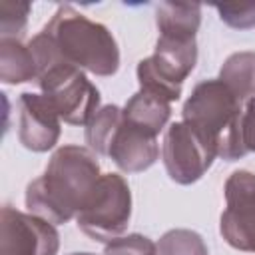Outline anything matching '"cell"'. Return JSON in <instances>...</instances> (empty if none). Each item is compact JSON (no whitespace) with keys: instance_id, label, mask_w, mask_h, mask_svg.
<instances>
[{"instance_id":"6da1fadb","label":"cell","mask_w":255,"mask_h":255,"mask_svg":"<svg viewBox=\"0 0 255 255\" xmlns=\"http://www.w3.org/2000/svg\"><path fill=\"white\" fill-rule=\"evenodd\" d=\"M100 177V163L90 147L62 145L52 153L44 173L28 183L26 207L52 225L66 223L84 209Z\"/></svg>"},{"instance_id":"7a4b0ae2","label":"cell","mask_w":255,"mask_h":255,"mask_svg":"<svg viewBox=\"0 0 255 255\" xmlns=\"http://www.w3.org/2000/svg\"><path fill=\"white\" fill-rule=\"evenodd\" d=\"M42 32L64 64L102 78L114 76L120 68V48L112 32L68 4L58 6Z\"/></svg>"},{"instance_id":"3957f363","label":"cell","mask_w":255,"mask_h":255,"mask_svg":"<svg viewBox=\"0 0 255 255\" xmlns=\"http://www.w3.org/2000/svg\"><path fill=\"white\" fill-rule=\"evenodd\" d=\"M241 114L243 102L219 78L199 82L181 110L183 122L193 126L225 161L247 155L241 141Z\"/></svg>"},{"instance_id":"277c9868","label":"cell","mask_w":255,"mask_h":255,"mask_svg":"<svg viewBox=\"0 0 255 255\" xmlns=\"http://www.w3.org/2000/svg\"><path fill=\"white\" fill-rule=\"evenodd\" d=\"M197 64L195 36L159 34L153 54L139 60L137 82L139 90L167 100L169 104L179 100L181 86Z\"/></svg>"},{"instance_id":"5b68a950","label":"cell","mask_w":255,"mask_h":255,"mask_svg":"<svg viewBox=\"0 0 255 255\" xmlns=\"http://www.w3.org/2000/svg\"><path fill=\"white\" fill-rule=\"evenodd\" d=\"M131 219V191L120 173H104L88 203L76 215L78 227L94 241H112L126 233Z\"/></svg>"},{"instance_id":"8992f818","label":"cell","mask_w":255,"mask_h":255,"mask_svg":"<svg viewBox=\"0 0 255 255\" xmlns=\"http://www.w3.org/2000/svg\"><path fill=\"white\" fill-rule=\"evenodd\" d=\"M44 98L54 106L60 120L70 126H88V122L100 110V90L88 80L84 70L58 64L44 72L40 78Z\"/></svg>"},{"instance_id":"52a82bcc","label":"cell","mask_w":255,"mask_h":255,"mask_svg":"<svg viewBox=\"0 0 255 255\" xmlns=\"http://www.w3.org/2000/svg\"><path fill=\"white\" fill-rule=\"evenodd\" d=\"M161 157L171 181L191 185L211 167L217 151L193 126L181 120L167 128Z\"/></svg>"},{"instance_id":"ba28073f","label":"cell","mask_w":255,"mask_h":255,"mask_svg":"<svg viewBox=\"0 0 255 255\" xmlns=\"http://www.w3.org/2000/svg\"><path fill=\"white\" fill-rule=\"evenodd\" d=\"M225 209L219 219V233L237 251L255 253V173L233 171L223 187Z\"/></svg>"},{"instance_id":"9c48e42d","label":"cell","mask_w":255,"mask_h":255,"mask_svg":"<svg viewBox=\"0 0 255 255\" xmlns=\"http://www.w3.org/2000/svg\"><path fill=\"white\" fill-rule=\"evenodd\" d=\"M58 249L60 235L50 221L12 205L2 207L0 255H58Z\"/></svg>"},{"instance_id":"30bf717a","label":"cell","mask_w":255,"mask_h":255,"mask_svg":"<svg viewBox=\"0 0 255 255\" xmlns=\"http://www.w3.org/2000/svg\"><path fill=\"white\" fill-rule=\"evenodd\" d=\"M18 139L20 143L36 153L52 149L60 139V116L44 94L24 92L18 100Z\"/></svg>"},{"instance_id":"8fae6325","label":"cell","mask_w":255,"mask_h":255,"mask_svg":"<svg viewBox=\"0 0 255 255\" xmlns=\"http://www.w3.org/2000/svg\"><path fill=\"white\" fill-rule=\"evenodd\" d=\"M108 157H112V161L126 173L145 171L159 157L157 135H153L147 129L137 128V126L129 124L126 118H122V124L112 137Z\"/></svg>"},{"instance_id":"7c38bea8","label":"cell","mask_w":255,"mask_h":255,"mask_svg":"<svg viewBox=\"0 0 255 255\" xmlns=\"http://www.w3.org/2000/svg\"><path fill=\"white\" fill-rule=\"evenodd\" d=\"M122 112L129 124L143 128L153 135H159L171 116V104L159 96L139 90L126 102Z\"/></svg>"},{"instance_id":"4fadbf2b","label":"cell","mask_w":255,"mask_h":255,"mask_svg":"<svg viewBox=\"0 0 255 255\" xmlns=\"http://www.w3.org/2000/svg\"><path fill=\"white\" fill-rule=\"evenodd\" d=\"M38 78V62L28 44L20 38L0 40V80L4 84H24Z\"/></svg>"},{"instance_id":"5bb4252c","label":"cell","mask_w":255,"mask_h":255,"mask_svg":"<svg viewBox=\"0 0 255 255\" xmlns=\"http://www.w3.org/2000/svg\"><path fill=\"white\" fill-rule=\"evenodd\" d=\"M155 24L159 34L195 36L201 24V6L195 2H159Z\"/></svg>"},{"instance_id":"9a60e30c","label":"cell","mask_w":255,"mask_h":255,"mask_svg":"<svg viewBox=\"0 0 255 255\" xmlns=\"http://www.w3.org/2000/svg\"><path fill=\"white\" fill-rule=\"evenodd\" d=\"M219 80L239 102H249L255 98V52L231 54L219 70Z\"/></svg>"},{"instance_id":"2e32d148","label":"cell","mask_w":255,"mask_h":255,"mask_svg":"<svg viewBox=\"0 0 255 255\" xmlns=\"http://www.w3.org/2000/svg\"><path fill=\"white\" fill-rule=\"evenodd\" d=\"M122 108L116 104L102 106L86 126V143L94 153L108 155L112 137L122 124Z\"/></svg>"},{"instance_id":"e0dca14e","label":"cell","mask_w":255,"mask_h":255,"mask_svg":"<svg viewBox=\"0 0 255 255\" xmlns=\"http://www.w3.org/2000/svg\"><path fill=\"white\" fill-rule=\"evenodd\" d=\"M155 247V255H209L203 237L191 229H169Z\"/></svg>"},{"instance_id":"ac0fdd59","label":"cell","mask_w":255,"mask_h":255,"mask_svg":"<svg viewBox=\"0 0 255 255\" xmlns=\"http://www.w3.org/2000/svg\"><path fill=\"white\" fill-rule=\"evenodd\" d=\"M30 10L32 6L28 2H2L0 4L2 38H20L26 30Z\"/></svg>"},{"instance_id":"d6986e66","label":"cell","mask_w":255,"mask_h":255,"mask_svg":"<svg viewBox=\"0 0 255 255\" xmlns=\"http://www.w3.org/2000/svg\"><path fill=\"white\" fill-rule=\"evenodd\" d=\"M155 251L157 247L149 237L141 233H129L112 239L106 245L104 255H155Z\"/></svg>"},{"instance_id":"ffe728a7","label":"cell","mask_w":255,"mask_h":255,"mask_svg":"<svg viewBox=\"0 0 255 255\" xmlns=\"http://www.w3.org/2000/svg\"><path fill=\"white\" fill-rule=\"evenodd\" d=\"M215 10L219 12L221 22L235 30H249L255 28V4L237 6V4H217Z\"/></svg>"},{"instance_id":"44dd1931","label":"cell","mask_w":255,"mask_h":255,"mask_svg":"<svg viewBox=\"0 0 255 255\" xmlns=\"http://www.w3.org/2000/svg\"><path fill=\"white\" fill-rule=\"evenodd\" d=\"M68 255H96V253H68Z\"/></svg>"}]
</instances>
